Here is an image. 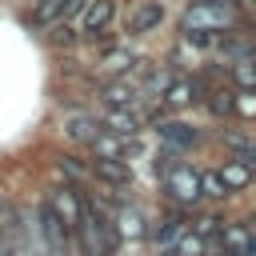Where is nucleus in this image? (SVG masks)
<instances>
[{"instance_id":"1","label":"nucleus","mask_w":256,"mask_h":256,"mask_svg":"<svg viewBox=\"0 0 256 256\" xmlns=\"http://www.w3.org/2000/svg\"><path fill=\"white\" fill-rule=\"evenodd\" d=\"M120 240H124V236H120L116 216H108L96 200H88L84 220H80V228H76V236H72L76 252H80V256H116Z\"/></svg>"},{"instance_id":"2","label":"nucleus","mask_w":256,"mask_h":256,"mask_svg":"<svg viewBox=\"0 0 256 256\" xmlns=\"http://www.w3.org/2000/svg\"><path fill=\"white\" fill-rule=\"evenodd\" d=\"M240 24V12L236 4L228 0H192L180 16V28L184 32H216V36H228V28Z\"/></svg>"},{"instance_id":"3","label":"nucleus","mask_w":256,"mask_h":256,"mask_svg":"<svg viewBox=\"0 0 256 256\" xmlns=\"http://www.w3.org/2000/svg\"><path fill=\"white\" fill-rule=\"evenodd\" d=\"M160 188H164V196H168L176 208H192L196 200H204L200 172H196L192 164H180V160H172V164L164 168V176H160Z\"/></svg>"},{"instance_id":"4","label":"nucleus","mask_w":256,"mask_h":256,"mask_svg":"<svg viewBox=\"0 0 256 256\" xmlns=\"http://www.w3.org/2000/svg\"><path fill=\"white\" fill-rule=\"evenodd\" d=\"M44 204L60 216V224L76 236V228H80V220H84V208H88V196L80 192V188H72V184H64V188H52L48 196H44Z\"/></svg>"},{"instance_id":"5","label":"nucleus","mask_w":256,"mask_h":256,"mask_svg":"<svg viewBox=\"0 0 256 256\" xmlns=\"http://www.w3.org/2000/svg\"><path fill=\"white\" fill-rule=\"evenodd\" d=\"M156 136H160L164 152H172V156H180V152L200 144V128L188 124V120H164V124H156Z\"/></svg>"},{"instance_id":"6","label":"nucleus","mask_w":256,"mask_h":256,"mask_svg":"<svg viewBox=\"0 0 256 256\" xmlns=\"http://www.w3.org/2000/svg\"><path fill=\"white\" fill-rule=\"evenodd\" d=\"M164 24V4L160 0H136L128 20H124V32L128 36H144V32H156Z\"/></svg>"},{"instance_id":"7","label":"nucleus","mask_w":256,"mask_h":256,"mask_svg":"<svg viewBox=\"0 0 256 256\" xmlns=\"http://www.w3.org/2000/svg\"><path fill=\"white\" fill-rule=\"evenodd\" d=\"M200 96H204V88H200L196 80H188V76H172V80L164 84V92H160V104H164L168 112H184V108H192Z\"/></svg>"},{"instance_id":"8","label":"nucleus","mask_w":256,"mask_h":256,"mask_svg":"<svg viewBox=\"0 0 256 256\" xmlns=\"http://www.w3.org/2000/svg\"><path fill=\"white\" fill-rule=\"evenodd\" d=\"M252 232H256V224L228 220V224L220 228V236H216V248L228 252V256H248V252H252Z\"/></svg>"},{"instance_id":"9","label":"nucleus","mask_w":256,"mask_h":256,"mask_svg":"<svg viewBox=\"0 0 256 256\" xmlns=\"http://www.w3.org/2000/svg\"><path fill=\"white\" fill-rule=\"evenodd\" d=\"M88 168H92V180H100V184H116V188H124V184H132V168L120 160V156H88Z\"/></svg>"},{"instance_id":"10","label":"nucleus","mask_w":256,"mask_h":256,"mask_svg":"<svg viewBox=\"0 0 256 256\" xmlns=\"http://www.w3.org/2000/svg\"><path fill=\"white\" fill-rule=\"evenodd\" d=\"M112 20H116V0H88L80 12V36L92 40L96 32L112 28Z\"/></svg>"},{"instance_id":"11","label":"nucleus","mask_w":256,"mask_h":256,"mask_svg":"<svg viewBox=\"0 0 256 256\" xmlns=\"http://www.w3.org/2000/svg\"><path fill=\"white\" fill-rule=\"evenodd\" d=\"M80 4H84V0H36V4L28 8V24H32V28H48V24L80 12Z\"/></svg>"},{"instance_id":"12","label":"nucleus","mask_w":256,"mask_h":256,"mask_svg":"<svg viewBox=\"0 0 256 256\" xmlns=\"http://www.w3.org/2000/svg\"><path fill=\"white\" fill-rule=\"evenodd\" d=\"M64 132H68V140H76L80 148H92L108 128H104L100 116H84V112H80V116H68V120H64Z\"/></svg>"},{"instance_id":"13","label":"nucleus","mask_w":256,"mask_h":256,"mask_svg":"<svg viewBox=\"0 0 256 256\" xmlns=\"http://www.w3.org/2000/svg\"><path fill=\"white\" fill-rule=\"evenodd\" d=\"M0 256H20V212L0 200Z\"/></svg>"},{"instance_id":"14","label":"nucleus","mask_w":256,"mask_h":256,"mask_svg":"<svg viewBox=\"0 0 256 256\" xmlns=\"http://www.w3.org/2000/svg\"><path fill=\"white\" fill-rule=\"evenodd\" d=\"M136 96H140V88H136L128 76H116V80H104V84H100V100H104V108H132Z\"/></svg>"},{"instance_id":"15","label":"nucleus","mask_w":256,"mask_h":256,"mask_svg":"<svg viewBox=\"0 0 256 256\" xmlns=\"http://www.w3.org/2000/svg\"><path fill=\"white\" fill-rule=\"evenodd\" d=\"M220 176H224V184H228V192H248V188L256 184V172H252V160H244V156H228V160L220 164Z\"/></svg>"},{"instance_id":"16","label":"nucleus","mask_w":256,"mask_h":256,"mask_svg":"<svg viewBox=\"0 0 256 256\" xmlns=\"http://www.w3.org/2000/svg\"><path fill=\"white\" fill-rule=\"evenodd\" d=\"M100 120H104V128H108L112 136H136V132H140L136 108H104Z\"/></svg>"},{"instance_id":"17","label":"nucleus","mask_w":256,"mask_h":256,"mask_svg":"<svg viewBox=\"0 0 256 256\" xmlns=\"http://www.w3.org/2000/svg\"><path fill=\"white\" fill-rule=\"evenodd\" d=\"M100 64H104V72H108V76L116 80V76H128V72H132V64H140V56L116 44L112 52H104V60H100Z\"/></svg>"},{"instance_id":"18","label":"nucleus","mask_w":256,"mask_h":256,"mask_svg":"<svg viewBox=\"0 0 256 256\" xmlns=\"http://www.w3.org/2000/svg\"><path fill=\"white\" fill-rule=\"evenodd\" d=\"M204 104H208V112H212V116H232V108H236V88L216 84V88H208Z\"/></svg>"},{"instance_id":"19","label":"nucleus","mask_w":256,"mask_h":256,"mask_svg":"<svg viewBox=\"0 0 256 256\" xmlns=\"http://www.w3.org/2000/svg\"><path fill=\"white\" fill-rule=\"evenodd\" d=\"M220 144H224L232 156H244V160L256 152V136H248L244 128H240V132H236V128H224V132H220Z\"/></svg>"},{"instance_id":"20","label":"nucleus","mask_w":256,"mask_h":256,"mask_svg":"<svg viewBox=\"0 0 256 256\" xmlns=\"http://www.w3.org/2000/svg\"><path fill=\"white\" fill-rule=\"evenodd\" d=\"M228 76H232V88L256 92V56H248V60H232V64H228Z\"/></svg>"},{"instance_id":"21","label":"nucleus","mask_w":256,"mask_h":256,"mask_svg":"<svg viewBox=\"0 0 256 256\" xmlns=\"http://www.w3.org/2000/svg\"><path fill=\"white\" fill-rule=\"evenodd\" d=\"M200 188H204V200H224V196H232L228 184H224V176H220V168H204V172H200Z\"/></svg>"},{"instance_id":"22","label":"nucleus","mask_w":256,"mask_h":256,"mask_svg":"<svg viewBox=\"0 0 256 256\" xmlns=\"http://www.w3.org/2000/svg\"><path fill=\"white\" fill-rule=\"evenodd\" d=\"M188 228H192V224H184L180 216H164V220H160V228L152 232V240H156V244H176Z\"/></svg>"},{"instance_id":"23","label":"nucleus","mask_w":256,"mask_h":256,"mask_svg":"<svg viewBox=\"0 0 256 256\" xmlns=\"http://www.w3.org/2000/svg\"><path fill=\"white\" fill-rule=\"evenodd\" d=\"M172 256H208V240H204V236H196V232L188 228V232L172 244Z\"/></svg>"},{"instance_id":"24","label":"nucleus","mask_w":256,"mask_h":256,"mask_svg":"<svg viewBox=\"0 0 256 256\" xmlns=\"http://www.w3.org/2000/svg\"><path fill=\"white\" fill-rule=\"evenodd\" d=\"M224 224H228V220H224L220 212H208V216H196V220H192V232L216 244V236H220V228H224Z\"/></svg>"},{"instance_id":"25","label":"nucleus","mask_w":256,"mask_h":256,"mask_svg":"<svg viewBox=\"0 0 256 256\" xmlns=\"http://www.w3.org/2000/svg\"><path fill=\"white\" fill-rule=\"evenodd\" d=\"M116 224H120V236H128V240L148 236V220H140V212H124V216H116Z\"/></svg>"},{"instance_id":"26","label":"nucleus","mask_w":256,"mask_h":256,"mask_svg":"<svg viewBox=\"0 0 256 256\" xmlns=\"http://www.w3.org/2000/svg\"><path fill=\"white\" fill-rule=\"evenodd\" d=\"M232 116H240V120H256V92L236 88V108H232Z\"/></svg>"},{"instance_id":"27","label":"nucleus","mask_w":256,"mask_h":256,"mask_svg":"<svg viewBox=\"0 0 256 256\" xmlns=\"http://www.w3.org/2000/svg\"><path fill=\"white\" fill-rule=\"evenodd\" d=\"M248 160H252V172H256V152H252V156H248Z\"/></svg>"},{"instance_id":"28","label":"nucleus","mask_w":256,"mask_h":256,"mask_svg":"<svg viewBox=\"0 0 256 256\" xmlns=\"http://www.w3.org/2000/svg\"><path fill=\"white\" fill-rule=\"evenodd\" d=\"M252 252H256V232H252Z\"/></svg>"},{"instance_id":"29","label":"nucleus","mask_w":256,"mask_h":256,"mask_svg":"<svg viewBox=\"0 0 256 256\" xmlns=\"http://www.w3.org/2000/svg\"><path fill=\"white\" fill-rule=\"evenodd\" d=\"M216 256H228V252H220V248H216Z\"/></svg>"}]
</instances>
